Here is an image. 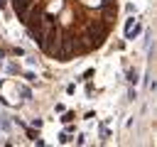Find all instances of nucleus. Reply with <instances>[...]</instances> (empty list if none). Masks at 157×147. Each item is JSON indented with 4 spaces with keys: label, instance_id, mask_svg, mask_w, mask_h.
Segmentation results:
<instances>
[{
    "label": "nucleus",
    "instance_id": "1",
    "mask_svg": "<svg viewBox=\"0 0 157 147\" xmlns=\"http://www.w3.org/2000/svg\"><path fill=\"white\" fill-rule=\"evenodd\" d=\"M115 17V5H103V22H110Z\"/></svg>",
    "mask_w": 157,
    "mask_h": 147
},
{
    "label": "nucleus",
    "instance_id": "2",
    "mask_svg": "<svg viewBox=\"0 0 157 147\" xmlns=\"http://www.w3.org/2000/svg\"><path fill=\"white\" fill-rule=\"evenodd\" d=\"M128 81H130V83H135V81H137V74H135V71H130V74H128Z\"/></svg>",
    "mask_w": 157,
    "mask_h": 147
},
{
    "label": "nucleus",
    "instance_id": "3",
    "mask_svg": "<svg viewBox=\"0 0 157 147\" xmlns=\"http://www.w3.org/2000/svg\"><path fill=\"white\" fill-rule=\"evenodd\" d=\"M61 120H64V123H71V120H74V113H66V115H64Z\"/></svg>",
    "mask_w": 157,
    "mask_h": 147
}]
</instances>
